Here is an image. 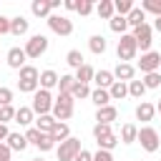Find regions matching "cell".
<instances>
[{
  "label": "cell",
  "instance_id": "1",
  "mask_svg": "<svg viewBox=\"0 0 161 161\" xmlns=\"http://www.w3.org/2000/svg\"><path fill=\"white\" fill-rule=\"evenodd\" d=\"M73 103H75V98L70 96V93H58V98H55V103H53V118L55 121H68L70 116H73Z\"/></svg>",
  "mask_w": 161,
  "mask_h": 161
},
{
  "label": "cell",
  "instance_id": "2",
  "mask_svg": "<svg viewBox=\"0 0 161 161\" xmlns=\"http://www.w3.org/2000/svg\"><path fill=\"white\" fill-rule=\"evenodd\" d=\"M38 86H40V73H38V68H33V65L20 68L18 88H20L23 93H35V91H38Z\"/></svg>",
  "mask_w": 161,
  "mask_h": 161
},
{
  "label": "cell",
  "instance_id": "3",
  "mask_svg": "<svg viewBox=\"0 0 161 161\" xmlns=\"http://www.w3.org/2000/svg\"><path fill=\"white\" fill-rule=\"evenodd\" d=\"M116 53H118V60H121V63H128V60H133V58H136V53H138L136 38H133V35H128V33H126V35H121Z\"/></svg>",
  "mask_w": 161,
  "mask_h": 161
},
{
  "label": "cell",
  "instance_id": "4",
  "mask_svg": "<svg viewBox=\"0 0 161 161\" xmlns=\"http://www.w3.org/2000/svg\"><path fill=\"white\" fill-rule=\"evenodd\" d=\"M53 98H50V93L48 91H43V88H38L35 93H33V113H38V116H48V113H53Z\"/></svg>",
  "mask_w": 161,
  "mask_h": 161
},
{
  "label": "cell",
  "instance_id": "5",
  "mask_svg": "<svg viewBox=\"0 0 161 161\" xmlns=\"http://www.w3.org/2000/svg\"><path fill=\"white\" fill-rule=\"evenodd\" d=\"M138 141H141V146H143L148 153L158 151V146H161L158 131H156V128H151V126H143V128H138Z\"/></svg>",
  "mask_w": 161,
  "mask_h": 161
},
{
  "label": "cell",
  "instance_id": "6",
  "mask_svg": "<svg viewBox=\"0 0 161 161\" xmlns=\"http://www.w3.org/2000/svg\"><path fill=\"white\" fill-rule=\"evenodd\" d=\"M83 148H80V138H68V141H63L58 148H55V153H58V161H73L78 153H80Z\"/></svg>",
  "mask_w": 161,
  "mask_h": 161
},
{
  "label": "cell",
  "instance_id": "7",
  "mask_svg": "<svg viewBox=\"0 0 161 161\" xmlns=\"http://www.w3.org/2000/svg\"><path fill=\"white\" fill-rule=\"evenodd\" d=\"M23 50H25V55H28V58H40V55L48 50V38H45V35H40V33H38V35H30V40L25 43V48H23Z\"/></svg>",
  "mask_w": 161,
  "mask_h": 161
},
{
  "label": "cell",
  "instance_id": "8",
  "mask_svg": "<svg viewBox=\"0 0 161 161\" xmlns=\"http://www.w3.org/2000/svg\"><path fill=\"white\" fill-rule=\"evenodd\" d=\"M48 28H50L55 35H63V38L73 33V23H70L65 15H50V18H48Z\"/></svg>",
  "mask_w": 161,
  "mask_h": 161
},
{
  "label": "cell",
  "instance_id": "9",
  "mask_svg": "<svg viewBox=\"0 0 161 161\" xmlns=\"http://www.w3.org/2000/svg\"><path fill=\"white\" fill-rule=\"evenodd\" d=\"M138 68H141V73H156L161 68V53H156V50L143 53L138 60Z\"/></svg>",
  "mask_w": 161,
  "mask_h": 161
},
{
  "label": "cell",
  "instance_id": "10",
  "mask_svg": "<svg viewBox=\"0 0 161 161\" xmlns=\"http://www.w3.org/2000/svg\"><path fill=\"white\" fill-rule=\"evenodd\" d=\"M151 33H153V28H151L148 23H143L141 28H136V30H133L136 45H138L143 53H148V50H151V43H153V40H151Z\"/></svg>",
  "mask_w": 161,
  "mask_h": 161
},
{
  "label": "cell",
  "instance_id": "11",
  "mask_svg": "<svg viewBox=\"0 0 161 161\" xmlns=\"http://www.w3.org/2000/svg\"><path fill=\"white\" fill-rule=\"evenodd\" d=\"M25 50L23 48H10L8 50V65L10 68H15V70H20V68H25Z\"/></svg>",
  "mask_w": 161,
  "mask_h": 161
},
{
  "label": "cell",
  "instance_id": "12",
  "mask_svg": "<svg viewBox=\"0 0 161 161\" xmlns=\"http://www.w3.org/2000/svg\"><path fill=\"white\" fill-rule=\"evenodd\" d=\"M133 75H136V68H133L131 63H118L116 70H113V78H118V80H123V83H131Z\"/></svg>",
  "mask_w": 161,
  "mask_h": 161
},
{
  "label": "cell",
  "instance_id": "13",
  "mask_svg": "<svg viewBox=\"0 0 161 161\" xmlns=\"http://www.w3.org/2000/svg\"><path fill=\"white\" fill-rule=\"evenodd\" d=\"M116 118H118L116 106H103V108L96 111V123H108L111 126V121H116Z\"/></svg>",
  "mask_w": 161,
  "mask_h": 161
},
{
  "label": "cell",
  "instance_id": "14",
  "mask_svg": "<svg viewBox=\"0 0 161 161\" xmlns=\"http://www.w3.org/2000/svg\"><path fill=\"white\" fill-rule=\"evenodd\" d=\"M30 10H33V15H35V18H50L53 5H50V0H33Z\"/></svg>",
  "mask_w": 161,
  "mask_h": 161
},
{
  "label": "cell",
  "instance_id": "15",
  "mask_svg": "<svg viewBox=\"0 0 161 161\" xmlns=\"http://www.w3.org/2000/svg\"><path fill=\"white\" fill-rule=\"evenodd\" d=\"M153 113H156V106L148 103V101H141V103L136 106V118H138V121H151Z\"/></svg>",
  "mask_w": 161,
  "mask_h": 161
},
{
  "label": "cell",
  "instance_id": "16",
  "mask_svg": "<svg viewBox=\"0 0 161 161\" xmlns=\"http://www.w3.org/2000/svg\"><path fill=\"white\" fill-rule=\"evenodd\" d=\"M28 28H30V23H28L23 15L10 18V33H13V35H18V38H20V35H25V33H28Z\"/></svg>",
  "mask_w": 161,
  "mask_h": 161
},
{
  "label": "cell",
  "instance_id": "17",
  "mask_svg": "<svg viewBox=\"0 0 161 161\" xmlns=\"http://www.w3.org/2000/svg\"><path fill=\"white\" fill-rule=\"evenodd\" d=\"M93 80H96V86H98V88H103V91H108V88L116 83V78H113V73H111V70H98V73L93 75Z\"/></svg>",
  "mask_w": 161,
  "mask_h": 161
},
{
  "label": "cell",
  "instance_id": "18",
  "mask_svg": "<svg viewBox=\"0 0 161 161\" xmlns=\"http://www.w3.org/2000/svg\"><path fill=\"white\" fill-rule=\"evenodd\" d=\"M33 108L30 106H20L18 111H15V123H20V126H30L33 123Z\"/></svg>",
  "mask_w": 161,
  "mask_h": 161
},
{
  "label": "cell",
  "instance_id": "19",
  "mask_svg": "<svg viewBox=\"0 0 161 161\" xmlns=\"http://www.w3.org/2000/svg\"><path fill=\"white\" fill-rule=\"evenodd\" d=\"M58 80H60V78H58L55 70H43V73H40V88H43V91H50L53 86H58Z\"/></svg>",
  "mask_w": 161,
  "mask_h": 161
},
{
  "label": "cell",
  "instance_id": "20",
  "mask_svg": "<svg viewBox=\"0 0 161 161\" xmlns=\"http://www.w3.org/2000/svg\"><path fill=\"white\" fill-rule=\"evenodd\" d=\"M108 93H111V101H121V98H126V96H128V83L116 80V83L108 88Z\"/></svg>",
  "mask_w": 161,
  "mask_h": 161
},
{
  "label": "cell",
  "instance_id": "21",
  "mask_svg": "<svg viewBox=\"0 0 161 161\" xmlns=\"http://www.w3.org/2000/svg\"><path fill=\"white\" fill-rule=\"evenodd\" d=\"M91 101H93L98 108L111 106V93H108V91H103V88H96V91H91Z\"/></svg>",
  "mask_w": 161,
  "mask_h": 161
},
{
  "label": "cell",
  "instance_id": "22",
  "mask_svg": "<svg viewBox=\"0 0 161 161\" xmlns=\"http://www.w3.org/2000/svg\"><path fill=\"white\" fill-rule=\"evenodd\" d=\"M50 136H53V141H60V143L68 141V138H70V128H68V123H60V121H58V123L53 126Z\"/></svg>",
  "mask_w": 161,
  "mask_h": 161
},
{
  "label": "cell",
  "instance_id": "23",
  "mask_svg": "<svg viewBox=\"0 0 161 161\" xmlns=\"http://www.w3.org/2000/svg\"><path fill=\"white\" fill-rule=\"evenodd\" d=\"M126 20H128V25H133V30H136V28H141V25L146 23V13H143L141 8H133V10L126 15Z\"/></svg>",
  "mask_w": 161,
  "mask_h": 161
},
{
  "label": "cell",
  "instance_id": "24",
  "mask_svg": "<svg viewBox=\"0 0 161 161\" xmlns=\"http://www.w3.org/2000/svg\"><path fill=\"white\" fill-rule=\"evenodd\" d=\"M93 75H96V70L86 63V65H80L78 70H75V83H83V86H88V80H93Z\"/></svg>",
  "mask_w": 161,
  "mask_h": 161
},
{
  "label": "cell",
  "instance_id": "25",
  "mask_svg": "<svg viewBox=\"0 0 161 161\" xmlns=\"http://www.w3.org/2000/svg\"><path fill=\"white\" fill-rule=\"evenodd\" d=\"M121 141H123V143L138 141V128H136L133 123H123V128H121Z\"/></svg>",
  "mask_w": 161,
  "mask_h": 161
},
{
  "label": "cell",
  "instance_id": "26",
  "mask_svg": "<svg viewBox=\"0 0 161 161\" xmlns=\"http://www.w3.org/2000/svg\"><path fill=\"white\" fill-rule=\"evenodd\" d=\"M8 146H10V151H23V148H28V138L23 133H10L8 136Z\"/></svg>",
  "mask_w": 161,
  "mask_h": 161
},
{
  "label": "cell",
  "instance_id": "27",
  "mask_svg": "<svg viewBox=\"0 0 161 161\" xmlns=\"http://www.w3.org/2000/svg\"><path fill=\"white\" fill-rule=\"evenodd\" d=\"M35 123H38L35 128H38L40 133H50V131H53V126H55L58 121H55V118L48 113V116H38V121H35Z\"/></svg>",
  "mask_w": 161,
  "mask_h": 161
},
{
  "label": "cell",
  "instance_id": "28",
  "mask_svg": "<svg viewBox=\"0 0 161 161\" xmlns=\"http://www.w3.org/2000/svg\"><path fill=\"white\" fill-rule=\"evenodd\" d=\"M96 10H98V15H101L103 20H111V18H113V13H116V8H113V0H101Z\"/></svg>",
  "mask_w": 161,
  "mask_h": 161
},
{
  "label": "cell",
  "instance_id": "29",
  "mask_svg": "<svg viewBox=\"0 0 161 161\" xmlns=\"http://www.w3.org/2000/svg\"><path fill=\"white\" fill-rule=\"evenodd\" d=\"M88 48H91V53H96V55L106 53V38H103V35H91Z\"/></svg>",
  "mask_w": 161,
  "mask_h": 161
},
{
  "label": "cell",
  "instance_id": "30",
  "mask_svg": "<svg viewBox=\"0 0 161 161\" xmlns=\"http://www.w3.org/2000/svg\"><path fill=\"white\" fill-rule=\"evenodd\" d=\"M108 25H111V30H113V33H121V35H126V28H128V20H126L123 15H113Z\"/></svg>",
  "mask_w": 161,
  "mask_h": 161
},
{
  "label": "cell",
  "instance_id": "31",
  "mask_svg": "<svg viewBox=\"0 0 161 161\" xmlns=\"http://www.w3.org/2000/svg\"><path fill=\"white\" fill-rule=\"evenodd\" d=\"M65 63H68L70 68H75V70H78L80 65H86V63H83V53H80V50H68V55H65Z\"/></svg>",
  "mask_w": 161,
  "mask_h": 161
},
{
  "label": "cell",
  "instance_id": "32",
  "mask_svg": "<svg viewBox=\"0 0 161 161\" xmlns=\"http://www.w3.org/2000/svg\"><path fill=\"white\" fill-rule=\"evenodd\" d=\"M141 10L153 13L156 18H161V0H141Z\"/></svg>",
  "mask_w": 161,
  "mask_h": 161
},
{
  "label": "cell",
  "instance_id": "33",
  "mask_svg": "<svg viewBox=\"0 0 161 161\" xmlns=\"http://www.w3.org/2000/svg\"><path fill=\"white\" fill-rule=\"evenodd\" d=\"M113 8H116V13H118V15H123V18H126L136 5H133L131 0H113Z\"/></svg>",
  "mask_w": 161,
  "mask_h": 161
},
{
  "label": "cell",
  "instance_id": "34",
  "mask_svg": "<svg viewBox=\"0 0 161 161\" xmlns=\"http://www.w3.org/2000/svg\"><path fill=\"white\" fill-rule=\"evenodd\" d=\"M73 86H75V75H60V80H58V91L60 93H70Z\"/></svg>",
  "mask_w": 161,
  "mask_h": 161
},
{
  "label": "cell",
  "instance_id": "35",
  "mask_svg": "<svg viewBox=\"0 0 161 161\" xmlns=\"http://www.w3.org/2000/svg\"><path fill=\"white\" fill-rule=\"evenodd\" d=\"M143 93H146L143 80H131V83H128V96H133V98H143Z\"/></svg>",
  "mask_w": 161,
  "mask_h": 161
},
{
  "label": "cell",
  "instance_id": "36",
  "mask_svg": "<svg viewBox=\"0 0 161 161\" xmlns=\"http://www.w3.org/2000/svg\"><path fill=\"white\" fill-rule=\"evenodd\" d=\"M118 146V136L116 133H111V136H106V138H98V148H103V151H111V148H116Z\"/></svg>",
  "mask_w": 161,
  "mask_h": 161
},
{
  "label": "cell",
  "instance_id": "37",
  "mask_svg": "<svg viewBox=\"0 0 161 161\" xmlns=\"http://www.w3.org/2000/svg\"><path fill=\"white\" fill-rule=\"evenodd\" d=\"M143 86L146 88H158L161 86V73L156 70V73H146L143 75Z\"/></svg>",
  "mask_w": 161,
  "mask_h": 161
},
{
  "label": "cell",
  "instance_id": "38",
  "mask_svg": "<svg viewBox=\"0 0 161 161\" xmlns=\"http://www.w3.org/2000/svg\"><path fill=\"white\" fill-rule=\"evenodd\" d=\"M70 96H73L75 101H78V98H88V96H91V88H88V86H83V83H75V86H73V91H70Z\"/></svg>",
  "mask_w": 161,
  "mask_h": 161
},
{
  "label": "cell",
  "instance_id": "39",
  "mask_svg": "<svg viewBox=\"0 0 161 161\" xmlns=\"http://www.w3.org/2000/svg\"><path fill=\"white\" fill-rule=\"evenodd\" d=\"M111 133H113V131H111L108 123H96V126H93V136H96V141H98V138H106V136H111Z\"/></svg>",
  "mask_w": 161,
  "mask_h": 161
},
{
  "label": "cell",
  "instance_id": "40",
  "mask_svg": "<svg viewBox=\"0 0 161 161\" xmlns=\"http://www.w3.org/2000/svg\"><path fill=\"white\" fill-rule=\"evenodd\" d=\"M15 118V108L13 106H0V123H8Z\"/></svg>",
  "mask_w": 161,
  "mask_h": 161
},
{
  "label": "cell",
  "instance_id": "41",
  "mask_svg": "<svg viewBox=\"0 0 161 161\" xmlns=\"http://www.w3.org/2000/svg\"><path fill=\"white\" fill-rule=\"evenodd\" d=\"M25 138H28V143L38 146V143H40V138H43V133H40L38 128H28V131H25Z\"/></svg>",
  "mask_w": 161,
  "mask_h": 161
},
{
  "label": "cell",
  "instance_id": "42",
  "mask_svg": "<svg viewBox=\"0 0 161 161\" xmlns=\"http://www.w3.org/2000/svg\"><path fill=\"white\" fill-rule=\"evenodd\" d=\"M38 148H40V151H50V148H55V141H53V136H50V133H43V138H40Z\"/></svg>",
  "mask_w": 161,
  "mask_h": 161
},
{
  "label": "cell",
  "instance_id": "43",
  "mask_svg": "<svg viewBox=\"0 0 161 161\" xmlns=\"http://www.w3.org/2000/svg\"><path fill=\"white\" fill-rule=\"evenodd\" d=\"M80 15H91L93 13V3L91 0H78V8H75Z\"/></svg>",
  "mask_w": 161,
  "mask_h": 161
},
{
  "label": "cell",
  "instance_id": "44",
  "mask_svg": "<svg viewBox=\"0 0 161 161\" xmlns=\"http://www.w3.org/2000/svg\"><path fill=\"white\" fill-rule=\"evenodd\" d=\"M10 101H13V91L0 86V106H10Z\"/></svg>",
  "mask_w": 161,
  "mask_h": 161
},
{
  "label": "cell",
  "instance_id": "45",
  "mask_svg": "<svg viewBox=\"0 0 161 161\" xmlns=\"http://www.w3.org/2000/svg\"><path fill=\"white\" fill-rule=\"evenodd\" d=\"M93 161H113V156H111V151H103V148H98V151L93 153Z\"/></svg>",
  "mask_w": 161,
  "mask_h": 161
},
{
  "label": "cell",
  "instance_id": "46",
  "mask_svg": "<svg viewBox=\"0 0 161 161\" xmlns=\"http://www.w3.org/2000/svg\"><path fill=\"white\" fill-rule=\"evenodd\" d=\"M5 33H10V18L0 15V35H5Z\"/></svg>",
  "mask_w": 161,
  "mask_h": 161
},
{
  "label": "cell",
  "instance_id": "47",
  "mask_svg": "<svg viewBox=\"0 0 161 161\" xmlns=\"http://www.w3.org/2000/svg\"><path fill=\"white\" fill-rule=\"evenodd\" d=\"M10 153H13L10 146L8 143H0V161H10Z\"/></svg>",
  "mask_w": 161,
  "mask_h": 161
},
{
  "label": "cell",
  "instance_id": "48",
  "mask_svg": "<svg viewBox=\"0 0 161 161\" xmlns=\"http://www.w3.org/2000/svg\"><path fill=\"white\" fill-rule=\"evenodd\" d=\"M73 161H93V153H91V151H86V148H83V151H80V153H78V156H75V158H73Z\"/></svg>",
  "mask_w": 161,
  "mask_h": 161
},
{
  "label": "cell",
  "instance_id": "49",
  "mask_svg": "<svg viewBox=\"0 0 161 161\" xmlns=\"http://www.w3.org/2000/svg\"><path fill=\"white\" fill-rule=\"evenodd\" d=\"M8 136H10L8 126H5V123H0V141H8Z\"/></svg>",
  "mask_w": 161,
  "mask_h": 161
},
{
  "label": "cell",
  "instance_id": "50",
  "mask_svg": "<svg viewBox=\"0 0 161 161\" xmlns=\"http://www.w3.org/2000/svg\"><path fill=\"white\" fill-rule=\"evenodd\" d=\"M63 8H65V10H75V8H78V0H65Z\"/></svg>",
  "mask_w": 161,
  "mask_h": 161
},
{
  "label": "cell",
  "instance_id": "51",
  "mask_svg": "<svg viewBox=\"0 0 161 161\" xmlns=\"http://www.w3.org/2000/svg\"><path fill=\"white\" fill-rule=\"evenodd\" d=\"M153 28H156V30L161 33V18H156V23H153Z\"/></svg>",
  "mask_w": 161,
  "mask_h": 161
},
{
  "label": "cell",
  "instance_id": "52",
  "mask_svg": "<svg viewBox=\"0 0 161 161\" xmlns=\"http://www.w3.org/2000/svg\"><path fill=\"white\" fill-rule=\"evenodd\" d=\"M156 111H158V113H161V98H158V103H156Z\"/></svg>",
  "mask_w": 161,
  "mask_h": 161
},
{
  "label": "cell",
  "instance_id": "53",
  "mask_svg": "<svg viewBox=\"0 0 161 161\" xmlns=\"http://www.w3.org/2000/svg\"><path fill=\"white\" fill-rule=\"evenodd\" d=\"M30 161H43V158H30Z\"/></svg>",
  "mask_w": 161,
  "mask_h": 161
},
{
  "label": "cell",
  "instance_id": "54",
  "mask_svg": "<svg viewBox=\"0 0 161 161\" xmlns=\"http://www.w3.org/2000/svg\"><path fill=\"white\" fill-rule=\"evenodd\" d=\"M158 73H161V68H158Z\"/></svg>",
  "mask_w": 161,
  "mask_h": 161
}]
</instances>
